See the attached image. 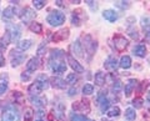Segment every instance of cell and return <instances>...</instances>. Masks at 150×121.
Returning a JSON list of instances; mask_svg holds the SVG:
<instances>
[{"label": "cell", "instance_id": "53", "mask_svg": "<svg viewBox=\"0 0 150 121\" xmlns=\"http://www.w3.org/2000/svg\"><path fill=\"white\" fill-rule=\"evenodd\" d=\"M88 121H91V120H88Z\"/></svg>", "mask_w": 150, "mask_h": 121}, {"label": "cell", "instance_id": "49", "mask_svg": "<svg viewBox=\"0 0 150 121\" xmlns=\"http://www.w3.org/2000/svg\"><path fill=\"white\" fill-rule=\"evenodd\" d=\"M146 36H148V39H149V40H150V30H149V31H148V32H146Z\"/></svg>", "mask_w": 150, "mask_h": 121}, {"label": "cell", "instance_id": "13", "mask_svg": "<svg viewBox=\"0 0 150 121\" xmlns=\"http://www.w3.org/2000/svg\"><path fill=\"white\" fill-rule=\"evenodd\" d=\"M118 60H116L114 56H109L106 60H105V63H104V68L106 69V70H109V71H115L116 69H118Z\"/></svg>", "mask_w": 150, "mask_h": 121}, {"label": "cell", "instance_id": "51", "mask_svg": "<svg viewBox=\"0 0 150 121\" xmlns=\"http://www.w3.org/2000/svg\"><path fill=\"white\" fill-rule=\"evenodd\" d=\"M36 121H44V120H41V119H38Z\"/></svg>", "mask_w": 150, "mask_h": 121}, {"label": "cell", "instance_id": "14", "mask_svg": "<svg viewBox=\"0 0 150 121\" xmlns=\"http://www.w3.org/2000/svg\"><path fill=\"white\" fill-rule=\"evenodd\" d=\"M70 49H71V53L74 55H76L78 58H83V44L80 43V40H75L74 43L71 44L70 46Z\"/></svg>", "mask_w": 150, "mask_h": 121}, {"label": "cell", "instance_id": "2", "mask_svg": "<svg viewBox=\"0 0 150 121\" xmlns=\"http://www.w3.org/2000/svg\"><path fill=\"white\" fill-rule=\"evenodd\" d=\"M1 120L3 121H20V114L14 106L9 105L4 109L1 114Z\"/></svg>", "mask_w": 150, "mask_h": 121}, {"label": "cell", "instance_id": "46", "mask_svg": "<svg viewBox=\"0 0 150 121\" xmlns=\"http://www.w3.org/2000/svg\"><path fill=\"white\" fill-rule=\"evenodd\" d=\"M4 65H5V59H4V56L0 54V66H4Z\"/></svg>", "mask_w": 150, "mask_h": 121}, {"label": "cell", "instance_id": "50", "mask_svg": "<svg viewBox=\"0 0 150 121\" xmlns=\"http://www.w3.org/2000/svg\"><path fill=\"white\" fill-rule=\"evenodd\" d=\"M148 102H150V91H149V94H148Z\"/></svg>", "mask_w": 150, "mask_h": 121}, {"label": "cell", "instance_id": "4", "mask_svg": "<svg viewBox=\"0 0 150 121\" xmlns=\"http://www.w3.org/2000/svg\"><path fill=\"white\" fill-rule=\"evenodd\" d=\"M10 56H11V66L13 68H16L21 63L25 61V54L20 53V50H18V49L16 50H11Z\"/></svg>", "mask_w": 150, "mask_h": 121}, {"label": "cell", "instance_id": "29", "mask_svg": "<svg viewBox=\"0 0 150 121\" xmlns=\"http://www.w3.org/2000/svg\"><path fill=\"white\" fill-rule=\"evenodd\" d=\"M106 114L109 117H114V116H119L120 115V109L118 108V106H112V108H110L109 110L106 111Z\"/></svg>", "mask_w": 150, "mask_h": 121}, {"label": "cell", "instance_id": "24", "mask_svg": "<svg viewBox=\"0 0 150 121\" xmlns=\"http://www.w3.org/2000/svg\"><path fill=\"white\" fill-rule=\"evenodd\" d=\"M119 65H120V68H123V69H129L131 66V59H130V56H128V55L121 56L120 61H119Z\"/></svg>", "mask_w": 150, "mask_h": 121}, {"label": "cell", "instance_id": "21", "mask_svg": "<svg viewBox=\"0 0 150 121\" xmlns=\"http://www.w3.org/2000/svg\"><path fill=\"white\" fill-rule=\"evenodd\" d=\"M3 15H4V18H6V19H11V18H14L16 15V9L14 6H8V8L4 9Z\"/></svg>", "mask_w": 150, "mask_h": 121}, {"label": "cell", "instance_id": "11", "mask_svg": "<svg viewBox=\"0 0 150 121\" xmlns=\"http://www.w3.org/2000/svg\"><path fill=\"white\" fill-rule=\"evenodd\" d=\"M68 63H69V65L71 66V69L75 71V72H78V74H81V72H84V68H83V65L78 61V60H75V58L73 56V55H70V54H68Z\"/></svg>", "mask_w": 150, "mask_h": 121}, {"label": "cell", "instance_id": "6", "mask_svg": "<svg viewBox=\"0 0 150 121\" xmlns=\"http://www.w3.org/2000/svg\"><path fill=\"white\" fill-rule=\"evenodd\" d=\"M98 100H99V108L101 110V113H106L110 109V100L106 96V91H100Z\"/></svg>", "mask_w": 150, "mask_h": 121}, {"label": "cell", "instance_id": "1", "mask_svg": "<svg viewBox=\"0 0 150 121\" xmlns=\"http://www.w3.org/2000/svg\"><path fill=\"white\" fill-rule=\"evenodd\" d=\"M46 21H48L51 26H60V25H63L65 23V15L62 11L54 10V11H51L48 15V18H46Z\"/></svg>", "mask_w": 150, "mask_h": 121}, {"label": "cell", "instance_id": "25", "mask_svg": "<svg viewBox=\"0 0 150 121\" xmlns=\"http://www.w3.org/2000/svg\"><path fill=\"white\" fill-rule=\"evenodd\" d=\"M137 117V113H135V109L133 108H128L125 110V119L126 121H134Z\"/></svg>", "mask_w": 150, "mask_h": 121}, {"label": "cell", "instance_id": "28", "mask_svg": "<svg viewBox=\"0 0 150 121\" xmlns=\"http://www.w3.org/2000/svg\"><path fill=\"white\" fill-rule=\"evenodd\" d=\"M9 43H10V38H9V34L6 32V35L3 36V38L0 39V53L6 49V46H8Z\"/></svg>", "mask_w": 150, "mask_h": 121}, {"label": "cell", "instance_id": "3", "mask_svg": "<svg viewBox=\"0 0 150 121\" xmlns=\"http://www.w3.org/2000/svg\"><path fill=\"white\" fill-rule=\"evenodd\" d=\"M6 32L9 34V38H10L11 43H16V41L19 40V38H20V35H21V29H20V26H18V25L9 24Z\"/></svg>", "mask_w": 150, "mask_h": 121}, {"label": "cell", "instance_id": "37", "mask_svg": "<svg viewBox=\"0 0 150 121\" xmlns=\"http://www.w3.org/2000/svg\"><path fill=\"white\" fill-rule=\"evenodd\" d=\"M143 99H140V97H137V99H134L133 100V105H134V108L135 109H142L143 108Z\"/></svg>", "mask_w": 150, "mask_h": 121}, {"label": "cell", "instance_id": "16", "mask_svg": "<svg viewBox=\"0 0 150 121\" xmlns=\"http://www.w3.org/2000/svg\"><path fill=\"white\" fill-rule=\"evenodd\" d=\"M40 65V60L38 58H31L29 61L26 63V71L28 72H34L35 70H38Z\"/></svg>", "mask_w": 150, "mask_h": 121}, {"label": "cell", "instance_id": "40", "mask_svg": "<svg viewBox=\"0 0 150 121\" xmlns=\"http://www.w3.org/2000/svg\"><path fill=\"white\" fill-rule=\"evenodd\" d=\"M115 6L116 8H120V9H126L130 6V3L129 1H116L115 3Z\"/></svg>", "mask_w": 150, "mask_h": 121}, {"label": "cell", "instance_id": "33", "mask_svg": "<svg viewBox=\"0 0 150 121\" xmlns=\"http://www.w3.org/2000/svg\"><path fill=\"white\" fill-rule=\"evenodd\" d=\"M94 92V86L91 84H85L83 87V94L84 95H91Z\"/></svg>", "mask_w": 150, "mask_h": 121}, {"label": "cell", "instance_id": "9", "mask_svg": "<svg viewBox=\"0 0 150 121\" xmlns=\"http://www.w3.org/2000/svg\"><path fill=\"white\" fill-rule=\"evenodd\" d=\"M36 18V13L31 8H25L20 14V19L23 23H30Z\"/></svg>", "mask_w": 150, "mask_h": 121}, {"label": "cell", "instance_id": "20", "mask_svg": "<svg viewBox=\"0 0 150 121\" xmlns=\"http://www.w3.org/2000/svg\"><path fill=\"white\" fill-rule=\"evenodd\" d=\"M134 55H137L139 58H145V55H146V48H145V45H142L139 44L134 48Z\"/></svg>", "mask_w": 150, "mask_h": 121}, {"label": "cell", "instance_id": "45", "mask_svg": "<svg viewBox=\"0 0 150 121\" xmlns=\"http://www.w3.org/2000/svg\"><path fill=\"white\" fill-rule=\"evenodd\" d=\"M29 79H30L29 74H25V72H23V74H21V80H23V81H28Z\"/></svg>", "mask_w": 150, "mask_h": 121}, {"label": "cell", "instance_id": "48", "mask_svg": "<svg viewBox=\"0 0 150 121\" xmlns=\"http://www.w3.org/2000/svg\"><path fill=\"white\" fill-rule=\"evenodd\" d=\"M56 3V5H59V6H63V1H60V0H58V1H55Z\"/></svg>", "mask_w": 150, "mask_h": 121}, {"label": "cell", "instance_id": "43", "mask_svg": "<svg viewBox=\"0 0 150 121\" xmlns=\"http://www.w3.org/2000/svg\"><path fill=\"white\" fill-rule=\"evenodd\" d=\"M86 4H88V5L93 9V10H96V9H98V5L95 4V1H91V0H88Z\"/></svg>", "mask_w": 150, "mask_h": 121}, {"label": "cell", "instance_id": "19", "mask_svg": "<svg viewBox=\"0 0 150 121\" xmlns=\"http://www.w3.org/2000/svg\"><path fill=\"white\" fill-rule=\"evenodd\" d=\"M103 16H104V19H106L110 23H114L116 19H118V14H116L114 10H105L104 13H103Z\"/></svg>", "mask_w": 150, "mask_h": 121}, {"label": "cell", "instance_id": "41", "mask_svg": "<svg viewBox=\"0 0 150 121\" xmlns=\"http://www.w3.org/2000/svg\"><path fill=\"white\" fill-rule=\"evenodd\" d=\"M8 90V84L4 81V82H0V96H1L4 92Z\"/></svg>", "mask_w": 150, "mask_h": 121}, {"label": "cell", "instance_id": "5", "mask_svg": "<svg viewBox=\"0 0 150 121\" xmlns=\"http://www.w3.org/2000/svg\"><path fill=\"white\" fill-rule=\"evenodd\" d=\"M50 68L56 75H62V74L67 71V64L63 63L62 60H51Z\"/></svg>", "mask_w": 150, "mask_h": 121}, {"label": "cell", "instance_id": "31", "mask_svg": "<svg viewBox=\"0 0 150 121\" xmlns=\"http://www.w3.org/2000/svg\"><path fill=\"white\" fill-rule=\"evenodd\" d=\"M24 117H25V121H31L33 117H34V110L31 108H26L24 111Z\"/></svg>", "mask_w": 150, "mask_h": 121}, {"label": "cell", "instance_id": "27", "mask_svg": "<svg viewBox=\"0 0 150 121\" xmlns=\"http://www.w3.org/2000/svg\"><path fill=\"white\" fill-rule=\"evenodd\" d=\"M64 51L60 50V49H56V50H51L50 53V56H51V60H60L63 56H64Z\"/></svg>", "mask_w": 150, "mask_h": 121}, {"label": "cell", "instance_id": "15", "mask_svg": "<svg viewBox=\"0 0 150 121\" xmlns=\"http://www.w3.org/2000/svg\"><path fill=\"white\" fill-rule=\"evenodd\" d=\"M69 38V29L68 27H65V29H62L60 31L55 32L54 36H53V40L55 41V43H59V41H63L65 39Z\"/></svg>", "mask_w": 150, "mask_h": 121}, {"label": "cell", "instance_id": "32", "mask_svg": "<svg viewBox=\"0 0 150 121\" xmlns=\"http://www.w3.org/2000/svg\"><path fill=\"white\" fill-rule=\"evenodd\" d=\"M30 30L33 32H36V34H40L43 31V26H41L39 23H31L30 24Z\"/></svg>", "mask_w": 150, "mask_h": 121}, {"label": "cell", "instance_id": "12", "mask_svg": "<svg viewBox=\"0 0 150 121\" xmlns=\"http://www.w3.org/2000/svg\"><path fill=\"white\" fill-rule=\"evenodd\" d=\"M34 84H35V85H36L38 87H39V89H40L41 91L45 90V89H48L49 85H50V84H49V79L46 77V76L44 75V74H41V75L38 76Z\"/></svg>", "mask_w": 150, "mask_h": 121}, {"label": "cell", "instance_id": "38", "mask_svg": "<svg viewBox=\"0 0 150 121\" xmlns=\"http://www.w3.org/2000/svg\"><path fill=\"white\" fill-rule=\"evenodd\" d=\"M76 80H78V77H76V75H75V72L68 74V75H67V82L68 84H74Z\"/></svg>", "mask_w": 150, "mask_h": 121}, {"label": "cell", "instance_id": "22", "mask_svg": "<svg viewBox=\"0 0 150 121\" xmlns=\"http://www.w3.org/2000/svg\"><path fill=\"white\" fill-rule=\"evenodd\" d=\"M30 100L34 102L36 106L39 108H43V106L46 105V97L45 96H41V97H38V96H30Z\"/></svg>", "mask_w": 150, "mask_h": 121}, {"label": "cell", "instance_id": "52", "mask_svg": "<svg viewBox=\"0 0 150 121\" xmlns=\"http://www.w3.org/2000/svg\"><path fill=\"white\" fill-rule=\"evenodd\" d=\"M103 121H109V120H106V119H104V120H103Z\"/></svg>", "mask_w": 150, "mask_h": 121}, {"label": "cell", "instance_id": "18", "mask_svg": "<svg viewBox=\"0 0 150 121\" xmlns=\"http://www.w3.org/2000/svg\"><path fill=\"white\" fill-rule=\"evenodd\" d=\"M137 85H138V80H135V79H130V80L126 82L125 89H124V94L126 97H129L131 95V92H133V90L135 89Z\"/></svg>", "mask_w": 150, "mask_h": 121}, {"label": "cell", "instance_id": "36", "mask_svg": "<svg viewBox=\"0 0 150 121\" xmlns=\"http://www.w3.org/2000/svg\"><path fill=\"white\" fill-rule=\"evenodd\" d=\"M33 4H34L35 9H43L46 5V1H45V0H34Z\"/></svg>", "mask_w": 150, "mask_h": 121}, {"label": "cell", "instance_id": "8", "mask_svg": "<svg viewBox=\"0 0 150 121\" xmlns=\"http://www.w3.org/2000/svg\"><path fill=\"white\" fill-rule=\"evenodd\" d=\"M84 39H85V50H86V53L89 54V59H90L91 55H94V53L96 51L98 43L91 39L90 35H85V38Z\"/></svg>", "mask_w": 150, "mask_h": 121}, {"label": "cell", "instance_id": "42", "mask_svg": "<svg viewBox=\"0 0 150 121\" xmlns=\"http://www.w3.org/2000/svg\"><path fill=\"white\" fill-rule=\"evenodd\" d=\"M128 34H129L133 39H138V38H139V34H138V31L135 30V29H130V30L128 31Z\"/></svg>", "mask_w": 150, "mask_h": 121}, {"label": "cell", "instance_id": "10", "mask_svg": "<svg viewBox=\"0 0 150 121\" xmlns=\"http://www.w3.org/2000/svg\"><path fill=\"white\" fill-rule=\"evenodd\" d=\"M73 109L75 111H81V113H90V104H89V100H81L78 102H74L73 104Z\"/></svg>", "mask_w": 150, "mask_h": 121}, {"label": "cell", "instance_id": "35", "mask_svg": "<svg viewBox=\"0 0 150 121\" xmlns=\"http://www.w3.org/2000/svg\"><path fill=\"white\" fill-rule=\"evenodd\" d=\"M71 23H73V25H75V26H79V25H80V19H79L78 11H74V13H73V16H71Z\"/></svg>", "mask_w": 150, "mask_h": 121}, {"label": "cell", "instance_id": "26", "mask_svg": "<svg viewBox=\"0 0 150 121\" xmlns=\"http://www.w3.org/2000/svg\"><path fill=\"white\" fill-rule=\"evenodd\" d=\"M31 46V40H21L18 43V50L25 51Z\"/></svg>", "mask_w": 150, "mask_h": 121}, {"label": "cell", "instance_id": "17", "mask_svg": "<svg viewBox=\"0 0 150 121\" xmlns=\"http://www.w3.org/2000/svg\"><path fill=\"white\" fill-rule=\"evenodd\" d=\"M49 82L51 86L56 87V89H64L65 85H67V82L63 79H60L59 76H53L51 79H49Z\"/></svg>", "mask_w": 150, "mask_h": 121}, {"label": "cell", "instance_id": "47", "mask_svg": "<svg viewBox=\"0 0 150 121\" xmlns=\"http://www.w3.org/2000/svg\"><path fill=\"white\" fill-rule=\"evenodd\" d=\"M38 116H39V117H43V116H44V111H43V110H40V111H39V114H38Z\"/></svg>", "mask_w": 150, "mask_h": 121}, {"label": "cell", "instance_id": "44", "mask_svg": "<svg viewBox=\"0 0 150 121\" xmlns=\"http://www.w3.org/2000/svg\"><path fill=\"white\" fill-rule=\"evenodd\" d=\"M76 87H71V89L69 90V92H68V95L69 96H74V95H76Z\"/></svg>", "mask_w": 150, "mask_h": 121}, {"label": "cell", "instance_id": "30", "mask_svg": "<svg viewBox=\"0 0 150 121\" xmlns=\"http://www.w3.org/2000/svg\"><path fill=\"white\" fill-rule=\"evenodd\" d=\"M70 121H88V119H86V116H84V115L71 113L70 114Z\"/></svg>", "mask_w": 150, "mask_h": 121}, {"label": "cell", "instance_id": "23", "mask_svg": "<svg viewBox=\"0 0 150 121\" xmlns=\"http://www.w3.org/2000/svg\"><path fill=\"white\" fill-rule=\"evenodd\" d=\"M94 81H95V84L98 86H103L105 84V75H104V72H101V71H98L95 74V76H94Z\"/></svg>", "mask_w": 150, "mask_h": 121}, {"label": "cell", "instance_id": "7", "mask_svg": "<svg viewBox=\"0 0 150 121\" xmlns=\"http://www.w3.org/2000/svg\"><path fill=\"white\" fill-rule=\"evenodd\" d=\"M129 45V41L125 39L123 35H115L114 36V46L118 51H124Z\"/></svg>", "mask_w": 150, "mask_h": 121}, {"label": "cell", "instance_id": "39", "mask_svg": "<svg viewBox=\"0 0 150 121\" xmlns=\"http://www.w3.org/2000/svg\"><path fill=\"white\" fill-rule=\"evenodd\" d=\"M142 25H143V27H145L146 30H149V29H150V18H148V16L142 18Z\"/></svg>", "mask_w": 150, "mask_h": 121}, {"label": "cell", "instance_id": "34", "mask_svg": "<svg viewBox=\"0 0 150 121\" xmlns=\"http://www.w3.org/2000/svg\"><path fill=\"white\" fill-rule=\"evenodd\" d=\"M29 92H30V95H31V96H34V95L38 96V95H39L40 92H41V90L35 85V84H33V85L29 86Z\"/></svg>", "mask_w": 150, "mask_h": 121}]
</instances>
